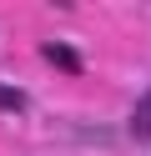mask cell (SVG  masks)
<instances>
[{"label": "cell", "mask_w": 151, "mask_h": 156, "mask_svg": "<svg viewBox=\"0 0 151 156\" xmlns=\"http://www.w3.org/2000/svg\"><path fill=\"white\" fill-rule=\"evenodd\" d=\"M45 61H56L60 71H81V61H76V55L66 51V45H45Z\"/></svg>", "instance_id": "obj_2"}, {"label": "cell", "mask_w": 151, "mask_h": 156, "mask_svg": "<svg viewBox=\"0 0 151 156\" xmlns=\"http://www.w3.org/2000/svg\"><path fill=\"white\" fill-rule=\"evenodd\" d=\"M0 111H25V96L10 91V86H0Z\"/></svg>", "instance_id": "obj_3"}, {"label": "cell", "mask_w": 151, "mask_h": 156, "mask_svg": "<svg viewBox=\"0 0 151 156\" xmlns=\"http://www.w3.org/2000/svg\"><path fill=\"white\" fill-rule=\"evenodd\" d=\"M131 131H136L141 141H146V136H151V91L141 96V101H136V111H131Z\"/></svg>", "instance_id": "obj_1"}]
</instances>
